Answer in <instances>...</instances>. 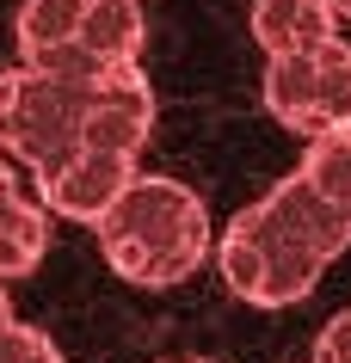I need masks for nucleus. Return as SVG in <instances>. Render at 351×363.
<instances>
[{
  "label": "nucleus",
  "instance_id": "f257e3e1",
  "mask_svg": "<svg viewBox=\"0 0 351 363\" xmlns=\"http://www.w3.org/2000/svg\"><path fill=\"white\" fill-rule=\"evenodd\" d=\"M345 247H351V222L302 172H290L228 222V234L216 240V271L240 302L296 308L314 296L321 271Z\"/></svg>",
  "mask_w": 351,
  "mask_h": 363
},
{
  "label": "nucleus",
  "instance_id": "f03ea898",
  "mask_svg": "<svg viewBox=\"0 0 351 363\" xmlns=\"http://www.w3.org/2000/svg\"><path fill=\"white\" fill-rule=\"evenodd\" d=\"M93 234H99L105 265L136 289H173L216 252L204 197L179 179H167V172H136L130 191L99 216Z\"/></svg>",
  "mask_w": 351,
  "mask_h": 363
},
{
  "label": "nucleus",
  "instance_id": "7ed1b4c3",
  "mask_svg": "<svg viewBox=\"0 0 351 363\" xmlns=\"http://www.w3.org/2000/svg\"><path fill=\"white\" fill-rule=\"evenodd\" d=\"M19 68L56 80H111L142 56V0H25L19 19Z\"/></svg>",
  "mask_w": 351,
  "mask_h": 363
},
{
  "label": "nucleus",
  "instance_id": "20e7f679",
  "mask_svg": "<svg viewBox=\"0 0 351 363\" xmlns=\"http://www.w3.org/2000/svg\"><path fill=\"white\" fill-rule=\"evenodd\" d=\"M99 80H56L31 74V68H6L0 74V154H13L31 179L56 172L74 160L87 142V111H93Z\"/></svg>",
  "mask_w": 351,
  "mask_h": 363
},
{
  "label": "nucleus",
  "instance_id": "39448f33",
  "mask_svg": "<svg viewBox=\"0 0 351 363\" xmlns=\"http://www.w3.org/2000/svg\"><path fill=\"white\" fill-rule=\"evenodd\" d=\"M265 111L296 135H327L351 123V43H321L308 56L265 62Z\"/></svg>",
  "mask_w": 351,
  "mask_h": 363
},
{
  "label": "nucleus",
  "instance_id": "423d86ee",
  "mask_svg": "<svg viewBox=\"0 0 351 363\" xmlns=\"http://www.w3.org/2000/svg\"><path fill=\"white\" fill-rule=\"evenodd\" d=\"M130 179H136V160H123V154H93V148H80L74 160H62L56 172H43V179H31V185H38V203H43L50 216L99 228V216H105L117 197L130 191Z\"/></svg>",
  "mask_w": 351,
  "mask_h": 363
},
{
  "label": "nucleus",
  "instance_id": "0eeeda50",
  "mask_svg": "<svg viewBox=\"0 0 351 363\" xmlns=\"http://www.w3.org/2000/svg\"><path fill=\"white\" fill-rule=\"evenodd\" d=\"M50 252V210L19 185L13 160H0V284L43 265Z\"/></svg>",
  "mask_w": 351,
  "mask_h": 363
},
{
  "label": "nucleus",
  "instance_id": "6e6552de",
  "mask_svg": "<svg viewBox=\"0 0 351 363\" xmlns=\"http://www.w3.org/2000/svg\"><path fill=\"white\" fill-rule=\"evenodd\" d=\"M253 38L259 50H265V62L277 56H308V50H321V43H333L339 31V13H333L327 0H253Z\"/></svg>",
  "mask_w": 351,
  "mask_h": 363
},
{
  "label": "nucleus",
  "instance_id": "1a4fd4ad",
  "mask_svg": "<svg viewBox=\"0 0 351 363\" xmlns=\"http://www.w3.org/2000/svg\"><path fill=\"white\" fill-rule=\"evenodd\" d=\"M296 172H302V179L314 185V191H321V197L333 203V210H339V216L351 222V123H345V130L314 135Z\"/></svg>",
  "mask_w": 351,
  "mask_h": 363
},
{
  "label": "nucleus",
  "instance_id": "9d476101",
  "mask_svg": "<svg viewBox=\"0 0 351 363\" xmlns=\"http://www.w3.org/2000/svg\"><path fill=\"white\" fill-rule=\"evenodd\" d=\"M0 363H62V351H56V339H50V333L13 320L6 333H0Z\"/></svg>",
  "mask_w": 351,
  "mask_h": 363
},
{
  "label": "nucleus",
  "instance_id": "9b49d317",
  "mask_svg": "<svg viewBox=\"0 0 351 363\" xmlns=\"http://www.w3.org/2000/svg\"><path fill=\"white\" fill-rule=\"evenodd\" d=\"M314 363H351V308H339V314L321 326V339H314Z\"/></svg>",
  "mask_w": 351,
  "mask_h": 363
},
{
  "label": "nucleus",
  "instance_id": "f8f14e48",
  "mask_svg": "<svg viewBox=\"0 0 351 363\" xmlns=\"http://www.w3.org/2000/svg\"><path fill=\"white\" fill-rule=\"evenodd\" d=\"M13 326V296H6V284H0V333Z\"/></svg>",
  "mask_w": 351,
  "mask_h": 363
},
{
  "label": "nucleus",
  "instance_id": "ddd939ff",
  "mask_svg": "<svg viewBox=\"0 0 351 363\" xmlns=\"http://www.w3.org/2000/svg\"><path fill=\"white\" fill-rule=\"evenodd\" d=\"M327 6H333V13H339V19H351V0H327Z\"/></svg>",
  "mask_w": 351,
  "mask_h": 363
},
{
  "label": "nucleus",
  "instance_id": "4468645a",
  "mask_svg": "<svg viewBox=\"0 0 351 363\" xmlns=\"http://www.w3.org/2000/svg\"><path fill=\"white\" fill-rule=\"evenodd\" d=\"M173 363H210V357H173Z\"/></svg>",
  "mask_w": 351,
  "mask_h": 363
}]
</instances>
